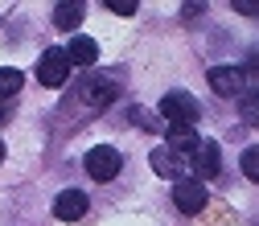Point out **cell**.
Instances as JSON below:
<instances>
[{
    "mask_svg": "<svg viewBox=\"0 0 259 226\" xmlns=\"http://www.w3.org/2000/svg\"><path fill=\"white\" fill-rule=\"evenodd\" d=\"M82 13H87L82 0H62V5H54V25L62 29V33H70V29L82 21Z\"/></svg>",
    "mask_w": 259,
    "mask_h": 226,
    "instance_id": "cell-11",
    "label": "cell"
},
{
    "mask_svg": "<svg viewBox=\"0 0 259 226\" xmlns=\"http://www.w3.org/2000/svg\"><path fill=\"white\" fill-rule=\"evenodd\" d=\"M87 206H91V202H87L82 189H62L58 198H54V218H58V222H78V218L87 214Z\"/></svg>",
    "mask_w": 259,
    "mask_h": 226,
    "instance_id": "cell-8",
    "label": "cell"
},
{
    "mask_svg": "<svg viewBox=\"0 0 259 226\" xmlns=\"http://www.w3.org/2000/svg\"><path fill=\"white\" fill-rule=\"evenodd\" d=\"M21 70H13V66H0V103H9L13 99V95L21 91Z\"/></svg>",
    "mask_w": 259,
    "mask_h": 226,
    "instance_id": "cell-12",
    "label": "cell"
},
{
    "mask_svg": "<svg viewBox=\"0 0 259 226\" xmlns=\"http://www.w3.org/2000/svg\"><path fill=\"white\" fill-rule=\"evenodd\" d=\"M70 58V66H95V58H99V46H95V37H70V46H62Z\"/></svg>",
    "mask_w": 259,
    "mask_h": 226,
    "instance_id": "cell-10",
    "label": "cell"
},
{
    "mask_svg": "<svg viewBox=\"0 0 259 226\" xmlns=\"http://www.w3.org/2000/svg\"><path fill=\"white\" fill-rule=\"evenodd\" d=\"M132 119H136L140 127H156V123H152V115H148L144 107H132Z\"/></svg>",
    "mask_w": 259,
    "mask_h": 226,
    "instance_id": "cell-16",
    "label": "cell"
},
{
    "mask_svg": "<svg viewBox=\"0 0 259 226\" xmlns=\"http://www.w3.org/2000/svg\"><path fill=\"white\" fill-rule=\"evenodd\" d=\"M239 165H243V173H247V177L259 185V144H251V148L243 152V160H239Z\"/></svg>",
    "mask_w": 259,
    "mask_h": 226,
    "instance_id": "cell-14",
    "label": "cell"
},
{
    "mask_svg": "<svg viewBox=\"0 0 259 226\" xmlns=\"http://www.w3.org/2000/svg\"><path fill=\"white\" fill-rule=\"evenodd\" d=\"M173 202H177V210L181 214H202L206 210V189H202V181H177L173 185Z\"/></svg>",
    "mask_w": 259,
    "mask_h": 226,
    "instance_id": "cell-7",
    "label": "cell"
},
{
    "mask_svg": "<svg viewBox=\"0 0 259 226\" xmlns=\"http://www.w3.org/2000/svg\"><path fill=\"white\" fill-rule=\"evenodd\" d=\"M152 169L160 173V177H181L185 169H189V156H177L173 148H156L152 152ZM185 181V177H181Z\"/></svg>",
    "mask_w": 259,
    "mask_h": 226,
    "instance_id": "cell-9",
    "label": "cell"
},
{
    "mask_svg": "<svg viewBox=\"0 0 259 226\" xmlns=\"http://www.w3.org/2000/svg\"><path fill=\"white\" fill-rule=\"evenodd\" d=\"M119 169H123V156H119L111 144H99V148L87 152V173H91V181H111V177H119Z\"/></svg>",
    "mask_w": 259,
    "mask_h": 226,
    "instance_id": "cell-4",
    "label": "cell"
},
{
    "mask_svg": "<svg viewBox=\"0 0 259 226\" xmlns=\"http://www.w3.org/2000/svg\"><path fill=\"white\" fill-rule=\"evenodd\" d=\"M239 115H243V123L259 127V91H247L243 99H239Z\"/></svg>",
    "mask_w": 259,
    "mask_h": 226,
    "instance_id": "cell-13",
    "label": "cell"
},
{
    "mask_svg": "<svg viewBox=\"0 0 259 226\" xmlns=\"http://www.w3.org/2000/svg\"><path fill=\"white\" fill-rule=\"evenodd\" d=\"M206 78H210V91L222 95V99H235V95L243 99L247 95V70H239V66H214Z\"/></svg>",
    "mask_w": 259,
    "mask_h": 226,
    "instance_id": "cell-5",
    "label": "cell"
},
{
    "mask_svg": "<svg viewBox=\"0 0 259 226\" xmlns=\"http://www.w3.org/2000/svg\"><path fill=\"white\" fill-rule=\"evenodd\" d=\"M5 111H9V107H5V103H0V119H5Z\"/></svg>",
    "mask_w": 259,
    "mask_h": 226,
    "instance_id": "cell-19",
    "label": "cell"
},
{
    "mask_svg": "<svg viewBox=\"0 0 259 226\" xmlns=\"http://www.w3.org/2000/svg\"><path fill=\"white\" fill-rule=\"evenodd\" d=\"M189 169L198 173L202 181L218 177V169H222V160H218V140H198V148H193V156H189Z\"/></svg>",
    "mask_w": 259,
    "mask_h": 226,
    "instance_id": "cell-6",
    "label": "cell"
},
{
    "mask_svg": "<svg viewBox=\"0 0 259 226\" xmlns=\"http://www.w3.org/2000/svg\"><path fill=\"white\" fill-rule=\"evenodd\" d=\"M66 78H70V58H66V50H62V46L46 50V54L37 58V82H41V86H62Z\"/></svg>",
    "mask_w": 259,
    "mask_h": 226,
    "instance_id": "cell-3",
    "label": "cell"
},
{
    "mask_svg": "<svg viewBox=\"0 0 259 226\" xmlns=\"http://www.w3.org/2000/svg\"><path fill=\"white\" fill-rule=\"evenodd\" d=\"M115 95H119V78L115 74H87L78 82V99L87 107H111Z\"/></svg>",
    "mask_w": 259,
    "mask_h": 226,
    "instance_id": "cell-2",
    "label": "cell"
},
{
    "mask_svg": "<svg viewBox=\"0 0 259 226\" xmlns=\"http://www.w3.org/2000/svg\"><path fill=\"white\" fill-rule=\"evenodd\" d=\"M0 160H5V140H0Z\"/></svg>",
    "mask_w": 259,
    "mask_h": 226,
    "instance_id": "cell-18",
    "label": "cell"
},
{
    "mask_svg": "<svg viewBox=\"0 0 259 226\" xmlns=\"http://www.w3.org/2000/svg\"><path fill=\"white\" fill-rule=\"evenodd\" d=\"M235 13H247V17H255V13H259V5H255V0H235Z\"/></svg>",
    "mask_w": 259,
    "mask_h": 226,
    "instance_id": "cell-17",
    "label": "cell"
},
{
    "mask_svg": "<svg viewBox=\"0 0 259 226\" xmlns=\"http://www.w3.org/2000/svg\"><path fill=\"white\" fill-rule=\"evenodd\" d=\"M198 115H202V107H198V99L189 91H169L160 99V119H165L169 132H193Z\"/></svg>",
    "mask_w": 259,
    "mask_h": 226,
    "instance_id": "cell-1",
    "label": "cell"
},
{
    "mask_svg": "<svg viewBox=\"0 0 259 226\" xmlns=\"http://www.w3.org/2000/svg\"><path fill=\"white\" fill-rule=\"evenodd\" d=\"M107 9L119 13V17H132V13H136V5H127V0H107Z\"/></svg>",
    "mask_w": 259,
    "mask_h": 226,
    "instance_id": "cell-15",
    "label": "cell"
}]
</instances>
